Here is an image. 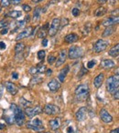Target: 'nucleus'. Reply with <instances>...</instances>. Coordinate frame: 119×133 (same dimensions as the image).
<instances>
[{
    "instance_id": "bf43d9fd",
    "label": "nucleus",
    "mask_w": 119,
    "mask_h": 133,
    "mask_svg": "<svg viewBox=\"0 0 119 133\" xmlns=\"http://www.w3.org/2000/svg\"><path fill=\"white\" fill-rule=\"evenodd\" d=\"M31 1H32L33 3H36V4H37V3L41 2V1H43V0H31Z\"/></svg>"
},
{
    "instance_id": "7ed1b4c3",
    "label": "nucleus",
    "mask_w": 119,
    "mask_h": 133,
    "mask_svg": "<svg viewBox=\"0 0 119 133\" xmlns=\"http://www.w3.org/2000/svg\"><path fill=\"white\" fill-rule=\"evenodd\" d=\"M118 76L109 77L106 80V90L109 93H114L116 89H118Z\"/></svg>"
},
{
    "instance_id": "6e6d98bb",
    "label": "nucleus",
    "mask_w": 119,
    "mask_h": 133,
    "mask_svg": "<svg viewBox=\"0 0 119 133\" xmlns=\"http://www.w3.org/2000/svg\"><path fill=\"white\" fill-rule=\"evenodd\" d=\"M51 73H52L51 69H48V70L46 71V75H47V76H50V75H51Z\"/></svg>"
},
{
    "instance_id": "39448f33",
    "label": "nucleus",
    "mask_w": 119,
    "mask_h": 133,
    "mask_svg": "<svg viewBox=\"0 0 119 133\" xmlns=\"http://www.w3.org/2000/svg\"><path fill=\"white\" fill-rule=\"evenodd\" d=\"M59 26H61V18L59 17H55L52 19L51 23H50V26H49V32L48 35L50 37H54L59 31Z\"/></svg>"
},
{
    "instance_id": "20e7f679",
    "label": "nucleus",
    "mask_w": 119,
    "mask_h": 133,
    "mask_svg": "<svg viewBox=\"0 0 119 133\" xmlns=\"http://www.w3.org/2000/svg\"><path fill=\"white\" fill-rule=\"evenodd\" d=\"M68 53V57L70 59H76V58H81L84 56V51L81 46H72L69 48Z\"/></svg>"
},
{
    "instance_id": "4c0bfd02",
    "label": "nucleus",
    "mask_w": 119,
    "mask_h": 133,
    "mask_svg": "<svg viewBox=\"0 0 119 133\" xmlns=\"http://www.w3.org/2000/svg\"><path fill=\"white\" fill-rule=\"evenodd\" d=\"M72 14H73V17H78L79 15H80V10H79V8H73V10H72Z\"/></svg>"
},
{
    "instance_id": "5701e85b",
    "label": "nucleus",
    "mask_w": 119,
    "mask_h": 133,
    "mask_svg": "<svg viewBox=\"0 0 119 133\" xmlns=\"http://www.w3.org/2000/svg\"><path fill=\"white\" fill-rule=\"evenodd\" d=\"M40 14H41V8L40 6H36L33 12V23H39L40 20Z\"/></svg>"
},
{
    "instance_id": "37998d69",
    "label": "nucleus",
    "mask_w": 119,
    "mask_h": 133,
    "mask_svg": "<svg viewBox=\"0 0 119 133\" xmlns=\"http://www.w3.org/2000/svg\"><path fill=\"white\" fill-rule=\"evenodd\" d=\"M113 94H114V98H115V99H116V100L118 99V98H119V90H118V89H116V90H115Z\"/></svg>"
},
{
    "instance_id": "ddd939ff",
    "label": "nucleus",
    "mask_w": 119,
    "mask_h": 133,
    "mask_svg": "<svg viewBox=\"0 0 119 133\" xmlns=\"http://www.w3.org/2000/svg\"><path fill=\"white\" fill-rule=\"evenodd\" d=\"M100 118L104 123H111L113 121V117L108 113V111L105 109H101L100 111Z\"/></svg>"
},
{
    "instance_id": "9b49d317",
    "label": "nucleus",
    "mask_w": 119,
    "mask_h": 133,
    "mask_svg": "<svg viewBox=\"0 0 119 133\" xmlns=\"http://www.w3.org/2000/svg\"><path fill=\"white\" fill-rule=\"evenodd\" d=\"M32 35H33V28H32V26H28V28L23 30L22 32H20V33L17 36L16 40L19 41V40H20V39H23V38H25V37H28Z\"/></svg>"
},
{
    "instance_id": "58836bf2",
    "label": "nucleus",
    "mask_w": 119,
    "mask_h": 133,
    "mask_svg": "<svg viewBox=\"0 0 119 133\" xmlns=\"http://www.w3.org/2000/svg\"><path fill=\"white\" fill-rule=\"evenodd\" d=\"M56 59H57V58H56V57H54V56H52V55L51 56H49V57H48V63L50 65L53 64V63L56 61Z\"/></svg>"
},
{
    "instance_id": "c03bdc74",
    "label": "nucleus",
    "mask_w": 119,
    "mask_h": 133,
    "mask_svg": "<svg viewBox=\"0 0 119 133\" xmlns=\"http://www.w3.org/2000/svg\"><path fill=\"white\" fill-rule=\"evenodd\" d=\"M66 132H67V133H73V132H74V130H73V128L72 127V126H69V127L66 129Z\"/></svg>"
},
{
    "instance_id": "f03ea898",
    "label": "nucleus",
    "mask_w": 119,
    "mask_h": 133,
    "mask_svg": "<svg viewBox=\"0 0 119 133\" xmlns=\"http://www.w3.org/2000/svg\"><path fill=\"white\" fill-rule=\"evenodd\" d=\"M75 95L79 100H85L89 96V87L85 84L79 85L75 89Z\"/></svg>"
},
{
    "instance_id": "412c9836",
    "label": "nucleus",
    "mask_w": 119,
    "mask_h": 133,
    "mask_svg": "<svg viewBox=\"0 0 119 133\" xmlns=\"http://www.w3.org/2000/svg\"><path fill=\"white\" fill-rule=\"evenodd\" d=\"M79 40V36L75 33H71L69 35H67L64 37V42L68 43V44H73Z\"/></svg>"
},
{
    "instance_id": "9d476101",
    "label": "nucleus",
    "mask_w": 119,
    "mask_h": 133,
    "mask_svg": "<svg viewBox=\"0 0 119 133\" xmlns=\"http://www.w3.org/2000/svg\"><path fill=\"white\" fill-rule=\"evenodd\" d=\"M87 108L86 107H82L76 111L75 113V118L78 121H84L86 118V116H87Z\"/></svg>"
},
{
    "instance_id": "dca6fc26",
    "label": "nucleus",
    "mask_w": 119,
    "mask_h": 133,
    "mask_svg": "<svg viewBox=\"0 0 119 133\" xmlns=\"http://www.w3.org/2000/svg\"><path fill=\"white\" fill-rule=\"evenodd\" d=\"M61 86H62L61 82L58 81L57 79H52L48 83L49 89H50V91H52V92H55V91L59 90V89H61Z\"/></svg>"
},
{
    "instance_id": "a211bd4d",
    "label": "nucleus",
    "mask_w": 119,
    "mask_h": 133,
    "mask_svg": "<svg viewBox=\"0 0 119 133\" xmlns=\"http://www.w3.org/2000/svg\"><path fill=\"white\" fill-rule=\"evenodd\" d=\"M9 110H10V114L8 113V110L5 111L4 116H3V118L5 119V121H6L7 124H8V125H12L13 123H15V118H14L13 111H12L10 109H9Z\"/></svg>"
},
{
    "instance_id": "f8f14e48",
    "label": "nucleus",
    "mask_w": 119,
    "mask_h": 133,
    "mask_svg": "<svg viewBox=\"0 0 119 133\" xmlns=\"http://www.w3.org/2000/svg\"><path fill=\"white\" fill-rule=\"evenodd\" d=\"M119 21V17L118 16H112V17H108V18L104 19L103 21L102 25L104 26H114V25H116Z\"/></svg>"
},
{
    "instance_id": "79ce46f5",
    "label": "nucleus",
    "mask_w": 119,
    "mask_h": 133,
    "mask_svg": "<svg viewBox=\"0 0 119 133\" xmlns=\"http://www.w3.org/2000/svg\"><path fill=\"white\" fill-rule=\"evenodd\" d=\"M61 20H62V22L61 21V26H65L69 24V20H68V18H66V17H64V18H61Z\"/></svg>"
},
{
    "instance_id": "a878e982",
    "label": "nucleus",
    "mask_w": 119,
    "mask_h": 133,
    "mask_svg": "<svg viewBox=\"0 0 119 133\" xmlns=\"http://www.w3.org/2000/svg\"><path fill=\"white\" fill-rule=\"evenodd\" d=\"M25 48H26V46H25L24 43H22V42L17 43V44H16V46H15V53H16V55L22 53V52L24 51Z\"/></svg>"
},
{
    "instance_id": "f3484780",
    "label": "nucleus",
    "mask_w": 119,
    "mask_h": 133,
    "mask_svg": "<svg viewBox=\"0 0 119 133\" xmlns=\"http://www.w3.org/2000/svg\"><path fill=\"white\" fill-rule=\"evenodd\" d=\"M6 89H7V90L9 92V94L13 95V96H15L17 93V91H19V89H17V87L16 86V84L11 81L6 82Z\"/></svg>"
},
{
    "instance_id": "8fccbe9b",
    "label": "nucleus",
    "mask_w": 119,
    "mask_h": 133,
    "mask_svg": "<svg viewBox=\"0 0 119 133\" xmlns=\"http://www.w3.org/2000/svg\"><path fill=\"white\" fill-rule=\"evenodd\" d=\"M22 1H23V0H12L11 3L13 5H19V4H20Z\"/></svg>"
},
{
    "instance_id": "393cba45",
    "label": "nucleus",
    "mask_w": 119,
    "mask_h": 133,
    "mask_svg": "<svg viewBox=\"0 0 119 133\" xmlns=\"http://www.w3.org/2000/svg\"><path fill=\"white\" fill-rule=\"evenodd\" d=\"M108 54H109V55L111 56V57H118V55H119V46H118V44H116L115 46H114L113 48L109 50Z\"/></svg>"
},
{
    "instance_id": "052dcab7",
    "label": "nucleus",
    "mask_w": 119,
    "mask_h": 133,
    "mask_svg": "<svg viewBox=\"0 0 119 133\" xmlns=\"http://www.w3.org/2000/svg\"><path fill=\"white\" fill-rule=\"evenodd\" d=\"M115 3H116V1H115V0H113V1H112V3H111V4H112V5H115Z\"/></svg>"
},
{
    "instance_id": "bb28decb",
    "label": "nucleus",
    "mask_w": 119,
    "mask_h": 133,
    "mask_svg": "<svg viewBox=\"0 0 119 133\" xmlns=\"http://www.w3.org/2000/svg\"><path fill=\"white\" fill-rule=\"evenodd\" d=\"M115 31V28L114 26H106L105 30L104 31L103 33V37H109L111 36L114 32Z\"/></svg>"
},
{
    "instance_id": "1a4fd4ad",
    "label": "nucleus",
    "mask_w": 119,
    "mask_h": 133,
    "mask_svg": "<svg viewBox=\"0 0 119 133\" xmlns=\"http://www.w3.org/2000/svg\"><path fill=\"white\" fill-rule=\"evenodd\" d=\"M43 111L47 115H57L61 112V109L58 106L53 105V104H47L43 109Z\"/></svg>"
},
{
    "instance_id": "680f3d73",
    "label": "nucleus",
    "mask_w": 119,
    "mask_h": 133,
    "mask_svg": "<svg viewBox=\"0 0 119 133\" xmlns=\"http://www.w3.org/2000/svg\"><path fill=\"white\" fill-rule=\"evenodd\" d=\"M1 11H2V6H0V12H1Z\"/></svg>"
},
{
    "instance_id": "5fc2aeb1",
    "label": "nucleus",
    "mask_w": 119,
    "mask_h": 133,
    "mask_svg": "<svg viewBox=\"0 0 119 133\" xmlns=\"http://www.w3.org/2000/svg\"><path fill=\"white\" fill-rule=\"evenodd\" d=\"M8 32V28H4V29H3V31H1V34H2V35H5V34H7Z\"/></svg>"
},
{
    "instance_id": "2f4dec72",
    "label": "nucleus",
    "mask_w": 119,
    "mask_h": 133,
    "mask_svg": "<svg viewBox=\"0 0 119 133\" xmlns=\"http://www.w3.org/2000/svg\"><path fill=\"white\" fill-rule=\"evenodd\" d=\"M42 81H43V78H39V77H35V78H33L31 79L30 83H31L32 85H37V84L41 83Z\"/></svg>"
},
{
    "instance_id": "2eb2a0df",
    "label": "nucleus",
    "mask_w": 119,
    "mask_h": 133,
    "mask_svg": "<svg viewBox=\"0 0 119 133\" xmlns=\"http://www.w3.org/2000/svg\"><path fill=\"white\" fill-rule=\"evenodd\" d=\"M100 66L104 69H111L115 66V63L111 59H103L100 63Z\"/></svg>"
},
{
    "instance_id": "864d4df0",
    "label": "nucleus",
    "mask_w": 119,
    "mask_h": 133,
    "mask_svg": "<svg viewBox=\"0 0 119 133\" xmlns=\"http://www.w3.org/2000/svg\"><path fill=\"white\" fill-rule=\"evenodd\" d=\"M108 0H97V2L99 3V4H104V3L107 2Z\"/></svg>"
},
{
    "instance_id": "aec40b11",
    "label": "nucleus",
    "mask_w": 119,
    "mask_h": 133,
    "mask_svg": "<svg viewBox=\"0 0 119 133\" xmlns=\"http://www.w3.org/2000/svg\"><path fill=\"white\" fill-rule=\"evenodd\" d=\"M69 70H70V66H65L62 70L59 71V75H58V78H59V81L62 83V82H64L65 80L66 77H67V74L69 73Z\"/></svg>"
},
{
    "instance_id": "473e14b6",
    "label": "nucleus",
    "mask_w": 119,
    "mask_h": 133,
    "mask_svg": "<svg viewBox=\"0 0 119 133\" xmlns=\"http://www.w3.org/2000/svg\"><path fill=\"white\" fill-rule=\"evenodd\" d=\"M45 57H46V52H45V50H39V51L38 52V58H39V60H43V59L45 58Z\"/></svg>"
},
{
    "instance_id": "603ef678",
    "label": "nucleus",
    "mask_w": 119,
    "mask_h": 133,
    "mask_svg": "<svg viewBox=\"0 0 119 133\" xmlns=\"http://www.w3.org/2000/svg\"><path fill=\"white\" fill-rule=\"evenodd\" d=\"M6 129V125L0 123V130H3V129Z\"/></svg>"
},
{
    "instance_id": "b1692460",
    "label": "nucleus",
    "mask_w": 119,
    "mask_h": 133,
    "mask_svg": "<svg viewBox=\"0 0 119 133\" xmlns=\"http://www.w3.org/2000/svg\"><path fill=\"white\" fill-rule=\"evenodd\" d=\"M49 125H50V128L52 130H56L61 126V122H59V118H54V119H50L49 121Z\"/></svg>"
},
{
    "instance_id": "c9c22d12",
    "label": "nucleus",
    "mask_w": 119,
    "mask_h": 133,
    "mask_svg": "<svg viewBox=\"0 0 119 133\" xmlns=\"http://www.w3.org/2000/svg\"><path fill=\"white\" fill-rule=\"evenodd\" d=\"M8 25H9V22L7 19H3L0 21V28H6V26H8Z\"/></svg>"
},
{
    "instance_id": "cd10ccee",
    "label": "nucleus",
    "mask_w": 119,
    "mask_h": 133,
    "mask_svg": "<svg viewBox=\"0 0 119 133\" xmlns=\"http://www.w3.org/2000/svg\"><path fill=\"white\" fill-rule=\"evenodd\" d=\"M5 16H7V17H12V18H17V17H19L22 16V12L19 11V10H13V11L8 12V13L6 14Z\"/></svg>"
},
{
    "instance_id": "7c9ffc66",
    "label": "nucleus",
    "mask_w": 119,
    "mask_h": 133,
    "mask_svg": "<svg viewBox=\"0 0 119 133\" xmlns=\"http://www.w3.org/2000/svg\"><path fill=\"white\" fill-rule=\"evenodd\" d=\"M92 28V24L90 22H87L85 25L84 26V30H82V33H84V36L88 35V33L90 32Z\"/></svg>"
},
{
    "instance_id": "6ab92c4d",
    "label": "nucleus",
    "mask_w": 119,
    "mask_h": 133,
    "mask_svg": "<svg viewBox=\"0 0 119 133\" xmlns=\"http://www.w3.org/2000/svg\"><path fill=\"white\" fill-rule=\"evenodd\" d=\"M49 23H46L45 25H43L42 26H41L40 28H39V30L38 31V37H39V38H45L46 37V36L48 35V32H49Z\"/></svg>"
},
{
    "instance_id": "a19ab883",
    "label": "nucleus",
    "mask_w": 119,
    "mask_h": 133,
    "mask_svg": "<svg viewBox=\"0 0 119 133\" xmlns=\"http://www.w3.org/2000/svg\"><path fill=\"white\" fill-rule=\"evenodd\" d=\"M95 64H96V61L95 60H90L89 62L87 63V66H88V69H93V66H95Z\"/></svg>"
},
{
    "instance_id": "ea45409f",
    "label": "nucleus",
    "mask_w": 119,
    "mask_h": 133,
    "mask_svg": "<svg viewBox=\"0 0 119 133\" xmlns=\"http://www.w3.org/2000/svg\"><path fill=\"white\" fill-rule=\"evenodd\" d=\"M22 8H23V10H24L25 12H27V13H28V12L31 11V6H30L29 5H27V4L23 5Z\"/></svg>"
},
{
    "instance_id": "e433bc0d",
    "label": "nucleus",
    "mask_w": 119,
    "mask_h": 133,
    "mask_svg": "<svg viewBox=\"0 0 119 133\" xmlns=\"http://www.w3.org/2000/svg\"><path fill=\"white\" fill-rule=\"evenodd\" d=\"M11 4V1L10 0H1V6L3 8H8Z\"/></svg>"
},
{
    "instance_id": "423d86ee",
    "label": "nucleus",
    "mask_w": 119,
    "mask_h": 133,
    "mask_svg": "<svg viewBox=\"0 0 119 133\" xmlns=\"http://www.w3.org/2000/svg\"><path fill=\"white\" fill-rule=\"evenodd\" d=\"M27 128L32 129V130L37 131V132L44 130L45 129L44 126H43V122L39 118H35V119H32L30 122H28L27 123Z\"/></svg>"
},
{
    "instance_id": "72a5a7b5",
    "label": "nucleus",
    "mask_w": 119,
    "mask_h": 133,
    "mask_svg": "<svg viewBox=\"0 0 119 133\" xmlns=\"http://www.w3.org/2000/svg\"><path fill=\"white\" fill-rule=\"evenodd\" d=\"M28 72H29V74H31V75H38L39 74V72H38V68L37 66H31L29 69V70H28Z\"/></svg>"
},
{
    "instance_id": "f257e3e1",
    "label": "nucleus",
    "mask_w": 119,
    "mask_h": 133,
    "mask_svg": "<svg viewBox=\"0 0 119 133\" xmlns=\"http://www.w3.org/2000/svg\"><path fill=\"white\" fill-rule=\"evenodd\" d=\"M10 109L13 111L15 122L17 123V125L19 126V127L22 126L25 123V114L23 112V110L16 104H11L10 105Z\"/></svg>"
},
{
    "instance_id": "4be33fe9",
    "label": "nucleus",
    "mask_w": 119,
    "mask_h": 133,
    "mask_svg": "<svg viewBox=\"0 0 119 133\" xmlns=\"http://www.w3.org/2000/svg\"><path fill=\"white\" fill-rule=\"evenodd\" d=\"M104 73H100L98 76H96L93 79V85L96 89H99L101 88V86L103 85L104 83Z\"/></svg>"
},
{
    "instance_id": "c85d7f7f",
    "label": "nucleus",
    "mask_w": 119,
    "mask_h": 133,
    "mask_svg": "<svg viewBox=\"0 0 119 133\" xmlns=\"http://www.w3.org/2000/svg\"><path fill=\"white\" fill-rule=\"evenodd\" d=\"M106 13V8H104V6H100L94 12L95 17H101V16H104Z\"/></svg>"
},
{
    "instance_id": "49530a36",
    "label": "nucleus",
    "mask_w": 119,
    "mask_h": 133,
    "mask_svg": "<svg viewBox=\"0 0 119 133\" xmlns=\"http://www.w3.org/2000/svg\"><path fill=\"white\" fill-rule=\"evenodd\" d=\"M6 48H7L6 44H5L3 41H0V49L4 50V49H6Z\"/></svg>"
},
{
    "instance_id": "e2e57ef3",
    "label": "nucleus",
    "mask_w": 119,
    "mask_h": 133,
    "mask_svg": "<svg viewBox=\"0 0 119 133\" xmlns=\"http://www.w3.org/2000/svg\"><path fill=\"white\" fill-rule=\"evenodd\" d=\"M39 133H48V132H40V131H39Z\"/></svg>"
},
{
    "instance_id": "09e8293b",
    "label": "nucleus",
    "mask_w": 119,
    "mask_h": 133,
    "mask_svg": "<svg viewBox=\"0 0 119 133\" xmlns=\"http://www.w3.org/2000/svg\"><path fill=\"white\" fill-rule=\"evenodd\" d=\"M41 45L43 46H48V39L47 38H43L42 39V42H41Z\"/></svg>"
},
{
    "instance_id": "13d9d810",
    "label": "nucleus",
    "mask_w": 119,
    "mask_h": 133,
    "mask_svg": "<svg viewBox=\"0 0 119 133\" xmlns=\"http://www.w3.org/2000/svg\"><path fill=\"white\" fill-rule=\"evenodd\" d=\"M28 21H29V16L28 15V16H27V17H26V18H25V22L28 23Z\"/></svg>"
},
{
    "instance_id": "f704fd0d",
    "label": "nucleus",
    "mask_w": 119,
    "mask_h": 133,
    "mask_svg": "<svg viewBox=\"0 0 119 133\" xmlns=\"http://www.w3.org/2000/svg\"><path fill=\"white\" fill-rule=\"evenodd\" d=\"M38 68V72L39 74H43L46 71V66L45 65H41V66H37Z\"/></svg>"
},
{
    "instance_id": "4d7b16f0",
    "label": "nucleus",
    "mask_w": 119,
    "mask_h": 133,
    "mask_svg": "<svg viewBox=\"0 0 119 133\" xmlns=\"http://www.w3.org/2000/svg\"><path fill=\"white\" fill-rule=\"evenodd\" d=\"M118 131H119L118 128H116V129H113V130H112L110 133H118Z\"/></svg>"
},
{
    "instance_id": "6e6552de",
    "label": "nucleus",
    "mask_w": 119,
    "mask_h": 133,
    "mask_svg": "<svg viewBox=\"0 0 119 133\" xmlns=\"http://www.w3.org/2000/svg\"><path fill=\"white\" fill-rule=\"evenodd\" d=\"M42 111H43L42 107H40V106H36L34 108H29V107L25 108V114L28 117H30V118L40 114Z\"/></svg>"
},
{
    "instance_id": "4468645a",
    "label": "nucleus",
    "mask_w": 119,
    "mask_h": 133,
    "mask_svg": "<svg viewBox=\"0 0 119 133\" xmlns=\"http://www.w3.org/2000/svg\"><path fill=\"white\" fill-rule=\"evenodd\" d=\"M66 57H67V51L65 49L61 50L59 52V56L57 59H56V66H61L62 65L64 64V62L66 61Z\"/></svg>"
},
{
    "instance_id": "de8ad7c7",
    "label": "nucleus",
    "mask_w": 119,
    "mask_h": 133,
    "mask_svg": "<svg viewBox=\"0 0 119 133\" xmlns=\"http://www.w3.org/2000/svg\"><path fill=\"white\" fill-rule=\"evenodd\" d=\"M3 92H4V85L0 84V98L3 96Z\"/></svg>"
},
{
    "instance_id": "c756f323",
    "label": "nucleus",
    "mask_w": 119,
    "mask_h": 133,
    "mask_svg": "<svg viewBox=\"0 0 119 133\" xmlns=\"http://www.w3.org/2000/svg\"><path fill=\"white\" fill-rule=\"evenodd\" d=\"M19 104H20V106H22V107H24V108H27V107H28L29 105H31V101H28V100H27V99H25V98H19Z\"/></svg>"
},
{
    "instance_id": "3c124183",
    "label": "nucleus",
    "mask_w": 119,
    "mask_h": 133,
    "mask_svg": "<svg viewBox=\"0 0 119 133\" xmlns=\"http://www.w3.org/2000/svg\"><path fill=\"white\" fill-rule=\"evenodd\" d=\"M12 78H13L14 79H17V78H19V74H17V72H13L12 73Z\"/></svg>"
},
{
    "instance_id": "a18cd8bd",
    "label": "nucleus",
    "mask_w": 119,
    "mask_h": 133,
    "mask_svg": "<svg viewBox=\"0 0 119 133\" xmlns=\"http://www.w3.org/2000/svg\"><path fill=\"white\" fill-rule=\"evenodd\" d=\"M87 72H88L87 69H84V68H82V71H81V72H80V75H79V77H80V78H81V77H82V76H84V75H85Z\"/></svg>"
},
{
    "instance_id": "0eeeda50",
    "label": "nucleus",
    "mask_w": 119,
    "mask_h": 133,
    "mask_svg": "<svg viewBox=\"0 0 119 133\" xmlns=\"http://www.w3.org/2000/svg\"><path fill=\"white\" fill-rule=\"evenodd\" d=\"M108 45H109V42L107 40H104V39H99L93 45V52L95 53H100V52H103L107 48Z\"/></svg>"
}]
</instances>
